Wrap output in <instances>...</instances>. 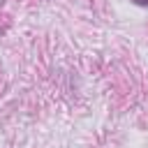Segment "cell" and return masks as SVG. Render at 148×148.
Segmentation results:
<instances>
[{
	"instance_id": "1",
	"label": "cell",
	"mask_w": 148,
	"mask_h": 148,
	"mask_svg": "<svg viewBox=\"0 0 148 148\" xmlns=\"http://www.w3.org/2000/svg\"><path fill=\"white\" fill-rule=\"evenodd\" d=\"M136 5H148V0H134Z\"/></svg>"
}]
</instances>
